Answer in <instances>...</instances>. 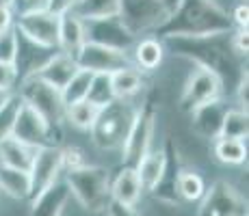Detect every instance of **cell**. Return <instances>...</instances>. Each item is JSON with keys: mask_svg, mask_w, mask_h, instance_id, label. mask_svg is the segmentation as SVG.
<instances>
[{"mask_svg": "<svg viewBox=\"0 0 249 216\" xmlns=\"http://www.w3.org/2000/svg\"><path fill=\"white\" fill-rule=\"evenodd\" d=\"M232 28V20L219 7L217 0H178L165 24L159 28L160 35L176 39L191 37H219Z\"/></svg>", "mask_w": 249, "mask_h": 216, "instance_id": "obj_1", "label": "cell"}, {"mask_svg": "<svg viewBox=\"0 0 249 216\" xmlns=\"http://www.w3.org/2000/svg\"><path fill=\"white\" fill-rule=\"evenodd\" d=\"M70 193L89 212H102L111 201V173L102 166L80 165L65 175Z\"/></svg>", "mask_w": 249, "mask_h": 216, "instance_id": "obj_2", "label": "cell"}, {"mask_svg": "<svg viewBox=\"0 0 249 216\" xmlns=\"http://www.w3.org/2000/svg\"><path fill=\"white\" fill-rule=\"evenodd\" d=\"M137 108L130 106V100H113L100 108L98 119L91 126V141L100 150H122L124 138L132 126Z\"/></svg>", "mask_w": 249, "mask_h": 216, "instance_id": "obj_3", "label": "cell"}, {"mask_svg": "<svg viewBox=\"0 0 249 216\" xmlns=\"http://www.w3.org/2000/svg\"><path fill=\"white\" fill-rule=\"evenodd\" d=\"M52 128L54 126L48 121L44 115H39L31 104L22 102L18 98V106H16V115H13L9 136L18 138L24 145L37 150V147L52 145Z\"/></svg>", "mask_w": 249, "mask_h": 216, "instance_id": "obj_4", "label": "cell"}, {"mask_svg": "<svg viewBox=\"0 0 249 216\" xmlns=\"http://www.w3.org/2000/svg\"><path fill=\"white\" fill-rule=\"evenodd\" d=\"M18 98H20L22 102L31 104L39 115H44L52 126L63 119L65 104H63V98H61V91L54 89L52 84L44 83V80L37 78V76L28 74L26 78L22 80L20 95H18Z\"/></svg>", "mask_w": 249, "mask_h": 216, "instance_id": "obj_5", "label": "cell"}, {"mask_svg": "<svg viewBox=\"0 0 249 216\" xmlns=\"http://www.w3.org/2000/svg\"><path fill=\"white\" fill-rule=\"evenodd\" d=\"M59 17L48 9L26 11L18 16L16 31L33 46L44 50H59Z\"/></svg>", "mask_w": 249, "mask_h": 216, "instance_id": "obj_6", "label": "cell"}, {"mask_svg": "<svg viewBox=\"0 0 249 216\" xmlns=\"http://www.w3.org/2000/svg\"><path fill=\"white\" fill-rule=\"evenodd\" d=\"M74 61L80 69H87L91 74H113V71L132 65V59L126 50L104 46L98 41H85L83 48L74 54Z\"/></svg>", "mask_w": 249, "mask_h": 216, "instance_id": "obj_7", "label": "cell"}, {"mask_svg": "<svg viewBox=\"0 0 249 216\" xmlns=\"http://www.w3.org/2000/svg\"><path fill=\"white\" fill-rule=\"evenodd\" d=\"M117 17L132 35H139L159 31L169 17V11L160 4V0H122Z\"/></svg>", "mask_w": 249, "mask_h": 216, "instance_id": "obj_8", "label": "cell"}, {"mask_svg": "<svg viewBox=\"0 0 249 216\" xmlns=\"http://www.w3.org/2000/svg\"><path fill=\"white\" fill-rule=\"evenodd\" d=\"M221 91H223L221 76L214 69H210V67L197 65L193 74L189 76V80H186L184 89H182L180 108L191 113V110L204 106L208 102L221 100Z\"/></svg>", "mask_w": 249, "mask_h": 216, "instance_id": "obj_9", "label": "cell"}, {"mask_svg": "<svg viewBox=\"0 0 249 216\" xmlns=\"http://www.w3.org/2000/svg\"><path fill=\"white\" fill-rule=\"evenodd\" d=\"M154 119H156V115L150 106L137 108L132 126L128 130L126 138H124V145H122L126 166H137L139 160L152 150V138H154V128H156Z\"/></svg>", "mask_w": 249, "mask_h": 216, "instance_id": "obj_10", "label": "cell"}, {"mask_svg": "<svg viewBox=\"0 0 249 216\" xmlns=\"http://www.w3.org/2000/svg\"><path fill=\"white\" fill-rule=\"evenodd\" d=\"M197 216H247V201L232 184L217 180L199 199Z\"/></svg>", "mask_w": 249, "mask_h": 216, "instance_id": "obj_11", "label": "cell"}, {"mask_svg": "<svg viewBox=\"0 0 249 216\" xmlns=\"http://www.w3.org/2000/svg\"><path fill=\"white\" fill-rule=\"evenodd\" d=\"M63 171V158H61V150L54 145L37 147L35 158L31 165V199L37 197L41 190L52 186L59 180V173Z\"/></svg>", "mask_w": 249, "mask_h": 216, "instance_id": "obj_12", "label": "cell"}, {"mask_svg": "<svg viewBox=\"0 0 249 216\" xmlns=\"http://www.w3.org/2000/svg\"><path fill=\"white\" fill-rule=\"evenodd\" d=\"M76 69H78V65H76L74 56L65 54V52H56V54H52L50 59H46L35 71H31V74L61 91L65 84H68V80L74 76Z\"/></svg>", "mask_w": 249, "mask_h": 216, "instance_id": "obj_13", "label": "cell"}, {"mask_svg": "<svg viewBox=\"0 0 249 216\" xmlns=\"http://www.w3.org/2000/svg\"><path fill=\"white\" fill-rule=\"evenodd\" d=\"M70 197L71 193L68 184L56 180L52 186H48L46 190H41L39 195L31 199V216H63Z\"/></svg>", "mask_w": 249, "mask_h": 216, "instance_id": "obj_14", "label": "cell"}, {"mask_svg": "<svg viewBox=\"0 0 249 216\" xmlns=\"http://www.w3.org/2000/svg\"><path fill=\"white\" fill-rule=\"evenodd\" d=\"M167 166H169V158H167L165 150H150L145 156L139 160V165L135 166L139 173V180H141L143 190L147 193H154L156 186L162 182L167 173Z\"/></svg>", "mask_w": 249, "mask_h": 216, "instance_id": "obj_15", "label": "cell"}, {"mask_svg": "<svg viewBox=\"0 0 249 216\" xmlns=\"http://www.w3.org/2000/svg\"><path fill=\"white\" fill-rule=\"evenodd\" d=\"M87 41V24L74 13H65L59 17V50L74 56Z\"/></svg>", "mask_w": 249, "mask_h": 216, "instance_id": "obj_16", "label": "cell"}, {"mask_svg": "<svg viewBox=\"0 0 249 216\" xmlns=\"http://www.w3.org/2000/svg\"><path fill=\"white\" fill-rule=\"evenodd\" d=\"M141 195H143V186L135 166H124L117 173V177L111 180V199L117 201V203L137 205Z\"/></svg>", "mask_w": 249, "mask_h": 216, "instance_id": "obj_17", "label": "cell"}, {"mask_svg": "<svg viewBox=\"0 0 249 216\" xmlns=\"http://www.w3.org/2000/svg\"><path fill=\"white\" fill-rule=\"evenodd\" d=\"M223 113H226V106L221 104V100H214V102H208L204 106L191 110V117H193V126L195 132L204 138H217L219 130H221V119Z\"/></svg>", "mask_w": 249, "mask_h": 216, "instance_id": "obj_18", "label": "cell"}, {"mask_svg": "<svg viewBox=\"0 0 249 216\" xmlns=\"http://www.w3.org/2000/svg\"><path fill=\"white\" fill-rule=\"evenodd\" d=\"M35 147H28L13 136L0 138V162L7 166H16L22 171H31L33 158H35Z\"/></svg>", "mask_w": 249, "mask_h": 216, "instance_id": "obj_19", "label": "cell"}, {"mask_svg": "<svg viewBox=\"0 0 249 216\" xmlns=\"http://www.w3.org/2000/svg\"><path fill=\"white\" fill-rule=\"evenodd\" d=\"M119 2L122 0H78L70 13H74L83 22L111 20L119 16Z\"/></svg>", "mask_w": 249, "mask_h": 216, "instance_id": "obj_20", "label": "cell"}, {"mask_svg": "<svg viewBox=\"0 0 249 216\" xmlns=\"http://www.w3.org/2000/svg\"><path fill=\"white\" fill-rule=\"evenodd\" d=\"M162 56H165V48L159 37H143L135 43L132 65L139 71H154L162 63Z\"/></svg>", "mask_w": 249, "mask_h": 216, "instance_id": "obj_21", "label": "cell"}, {"mask_svg": "<svg viewBox=\"0 0 249 216\" xmlns=\"http://www.w3.org/2000/svg\"><path fill=\"white\" fill-rule=\"evenodd\" d=\"M0 190L13 199H31V173L0 162Z\"/></svg>", "mask_w": 249, "mask_h": 216, "instance_id": "obj_22", "label": "cell"}, {"mask_svg": "<svg viewBox=\"0 0 249 216\" xmlns=\"http://www.w3.org/2000/svg\"><path fill=\"white\" fill-rule=\"evenodd\" d=\"M111 89L115 100H132L143 89V76L135 65L111 74Z\"/></svg>", "mask_w": 249, "mask_h": 216, "instance_id": "obj_23", "label": "cell"}, {"mask_svg": "<svg viewBox=\"0 0 249 216\" xmlns=\"http://www.w3.org/2000/svg\"><path fill=\"white\" fill-rule=\"evenodd\" d=\"M213 153L223 165H243L247 160V141L241 138H226L217 136L213 143Z\"/></svg>", "mask_w": 249, "mask_h": 216, "instance_id": "obj_24", "label": "cell"}, {"mask_svg": "<svg viewBox=\"0 0 249 216\" xmlns=\"http://www.w3.org/2000/svg\"><path fill=\"white\" fill-rule=\"evenodd\" d=\"M247 134H249L247 110H243V108H226L223 119H221V130H219V136L247 141Z\"/></svg>", "mask_w": 249, "mask_h": 216, "instance_id": "obj_25", "label": "cell"}, {"mask_svg": "<svg viewBox=\"0 0 249 216\" xmlns=\"http://www.w3.org/2000/svg\"><path fill=\"white\" fill-rule=\"evenodd\" d=\"M98 113H100V108L95 106V104H91L89 100H80V102H74V104L65 106L63 119H68L71 126L78 130H91V126H93L95 119H98Z\"/></svg>", "mask_w": 249, "mask_h": 216, "instance_id": "obj_26", "label": "cell"}, {"mask_svg": "<svg viewBox=\"0 0 249 216\" xmlns=\"http://www.w3.org/2000/svg\"><path fill=\"white\" fill-rule=\"evenodd\" d=\"M206 193V182L199 173L195 171H180L176 175V195H180L184 201L193 203L199 201Z\"/></svg>", "mask_w": 249, "mask_h": 216, "instance_id": "obj_27", "label": "cell"}, {"mask_svg": "<svg viewBox=\"0 0 249 216\" xmlns=\"http://www.w3.org/2000/svg\"><path fill=\"white\" fill-rule=\"evenodd\" d=\"M91 78L93 74L87 69H76L74 76L68 80V84L61 89V98H63V104H74V102H80V100H87V93H89V86H91Z\"/></svg>", "mask_w": 249, "mask_h": 216, "instance_id": "obj_28", "label": "cell"}, {"mask_svg": "<svg viewBox=\"0 0 249 216\" xmlns=\"http://www.w3.org/2000/svg\"><path fill=\"white\" fill-rule=\"evenodd\" d=\"M87 100L91 104H95L98 108H104L107 104L113 102L115 98H113V89H111V74H93Z\"/></svg>", "mask_w": 249, "mask_h": 216, "instance_id": "obj_29", "label": "cell"}, {"mask_svg": "<svg viewBox=\"0 0 249 216\" xmlns=\"http://www.w3.org/2000/svg\"><path fill=\"white\" fill-rule=\"evenodd\" d=\"M18 56H20V37L16 28H9L0 35V63L18 65Z\"/></svg>", "mask_w": 249, "mask_h": 216, "instance_id": "obj_30", "label": "cell"}, {"mask_svg": "<svg viewBox=\"0 0 249 216\" xmlns=\"http://www.w3.org/2000/svg\"><path fill=\"white\" fill-rule=\"evenodd\" d=\"M16 106H18V98H13L2 110H0V138L9 136L11 132V123H13V115H16Z\"/></svg>", "mask_w": 249, "mask_h": 216, "instance_id": "obj_31", "label": "cell"}, {"mask_svg": "<svg viewBox=\"0 0 249 216\" xmlns=\"http://www.w3.org/2000/svg\"><path fill=\"white\" fill-rule=\"evenodd\" d=\"M16 83H18V65L0 63V89L13 91Z\"/></svg>", "mask_w": 249, "mask_h": 216, "instance_id": "obj_32", "label": "cell"}, {"mask_svg": "<svg viewBox=\"0 0 249 216\" xmlns=\"http://www.w3.org/2000/svg\"><path fill=\"white\" fill-rule=\"evenodd\" d=\"M230 48L234 54L238 56H247L249 50V37H247V28H238L232 37H230Z\"/></svg>", "mask_w": 249, "mask_h": 216, "instance_id": "obj_33", "label": "cell"}, {"mask_svg": "<svg viewBox=\"0 0 249 216\" xmlns=\"http://www.w3.org/2000/svg\"><path fill=\"white\" fill-rule=\"evenodd\" d=\"M107 216H141L135 210V205H126V203H117V201H108L107 205Z\"/></svg>", "mask_w": 249, "mask_h": 216, "instance_id": "obj_34", "label": "cell"}, {"mask_svg": "<svg viewBox=\"0 0 249 216\" xmlns=\"http://www.w3.org/2000/svg\"><path fill=\"white\" fill-rule=\"evenodd\" d=\"M78 2V0H48V11L54 13V16H65V13H70L71 9H74V4Z\"/></svg>", "mask_w": 249, "mask_h": 216, "instance_id": "obj_35", "label": "cell"}, {"mask_svg": "<svg viewBox=\"0 0 249 216\" xmlns=\"http://www.w3.org/2000/svg\"><path fill=\"white\" fill-rule=\"evenodd\" d=\"M16 7L20 13H26V11H39V9H46L48 7V0H13L11 9Z\"/></svg>", "mask_w": 249, "mask_h": 216, "instance_id": "obj_36", "label": "cell"}, {"mask_svg": "<svg viewBox=\"0 0 249 216\" xmlns=\"http://www.w3.org/2000/svg\"><path fill=\"white\" fill-rule=\"evenodd\" d=\"M232 17H234V24H236V28H247V22H249V7H247V2L236 4Z\"/></svg>", "mask_w": 249, "mask_h": 216, "instance_id": "obj_37", "label": "cell"}, {"mask_svg": "<svg viewBox=\"0 0 249 216\" xmlns=\"http://www.w3.org/2000/svg\"><path fill=\"white\" fill-rule=\"evenodd\" d=\"M13 26V11L11 7H0V35Z\"/></svg>", "mask_w": 249, "mask_h": 216, "instance_id": "obj_38", "label": "cell"}, {"mask_svg": "<svg viewBox=\"0 0 249 216\" xmlns=\"http://www.w3.org/2000/svg\"><path fill=\"white\" fill-rule=\"evenodd\" d=\"M238 108L247 110V71L241 74V83H238Z\"/></svg>", "mask_w": 249, "mask_h": 216, "instance_id": "obj_39", "label": "cell"}, {"mask_svg": "<svg viewBox=\"0 0 249 216\" xmlns=\"http://www.w3.org/2000/svg\"><path fill=\"white\" fill-rule=\"evenodd\" d=\"M13 100V93L11 91H4V89H0V110H2L4 106H7L9 102Z\"/></svg>", "mask_w": 249, "mask_h": 216, "instance_id": "obj_40", "label": "cell"}, {"mask_svg": "<svg viewBox=\"0 0 249 216\" xmlns=\"http://www.w3.org/2000/svg\"><path fill=\"white\" fill-rule=\"evenodd\" d=\"M160 4L167 9V11L171 13V11H174V9H176V4H178V0H160Z\"/></svg>", "mask_w": 249, "mask_h": 216, "instance_id": "obj_41", "label": "cell"}, {"mask_svg": "<svg viewBox=\"0 0 249 216\" xmlns=\"http://www.w3.org/2000/svg\"><path fill=\"white\" fill-rule=\"evenodd\" d=\"M13 0H0V7H11Z\"/></svg>", "mask_w": 249, "mask_h": 216, "instance_id": "obj_42", "label": "cell"}]
</instances>
